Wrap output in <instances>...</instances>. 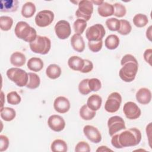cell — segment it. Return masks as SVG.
<instances>
[{"instance_id": "29", "label": "cell", "mask_w": 152, "mask_h": 152, "mask_svg": "<svg viewBox=\"0 0 152 152\" xmlns=\"http://www.w3.org/2000/svg\"><path fill=\"white\" fill-rule=\"evenodd\" d=\"M80 116L83 119L86 121L91 120L96 116V111L90 109L86 104L83 105L80 109Z\"/></svg>"}, {"instance_id": "24", "label": "cell", "mask_w": 152, "mask_h": 152, "mask_svg": "<svg viewBox=\"0 0 152 152\" xmlns=\"http://www.w3.org/2000/svg\"><path fill=\"white\" fill-rule=\"evenodd\" d=\"M61 68L56 64H50L46 69V75L50 79L55 80L60 77Z\"/></svg>"}, {"instance_id": "11", "label": "cell", "mask_w": 152, "mask_h": 152, "mask_svg": "<svg viewBox=\"0 0 152 152\" xmlns=\"http://www.w3.org/2000/svg\"><path fill=\"white\" fill-rule=\"evenodd\" d=\"M55 31L59 39H66L69 37L71 33L70 24L66 20H59L55 26Z\"/></svg>"}, {"instance_id": "2", "label": "cell", "mask_w": 152, "mask_h": 152, "mask_svg": "<svg viewBox=\"0 0 152 152\" xmlns=\"http://www.w3.org/2000/svg\"><path fill=\"white\" fill-rule=\"evenodd\" d=\"M121 64L122 67L119 72V77L125 82H132L135 79L138 69L137 59L131 54H126L122 57Z\"/></svg>"}, {"instance_id": "1", "label": "cell", "mask_w": 152, "mask_h": 152, "mask_svg": "<svg viewBox=\"0 0 152 152\" xmlns=\"http://www.w3.org/2000/svg\"><path fill=\"white\" fill-rule=\"evenodd\" d=\"M141 137V131L137 128H132L112 135L111 144L116 148L133 147L140 142Z\"/></svg>"}, {"instance_id": "4", "label": "cell", "mask_w": 152, "mask_h": 152, "mask_svg": "<svg viewBox=\"0 0 152 152\" xmlns=\"http://www.w3.org/2000/svg\"><path fill=\"white\" fill-rule=\"evenodd\" d=\"M32 52L41 55L47 54L51 48V41L46 36H37L36 39L29 43Z\"/></svg>"}, {"instance_id": "39", "label": "cell", "mask_w": 152, "mask_h": 152, "mask_svg": "<svg viewBox=\"0 0 152 152\" xmlns=\"http://www.w3.org/2000/svg\"><path fill=\"white\" fill-rule=\"evenodd\" d=\"M88 84L91 91H97L102 87L101 81L96 78H93L88 80Z\"/></svg>"}, {"instance_id": "34", "label": "cell", "mask_w": 152, "mask_h": 152, "mask_svg": "<svg viewBox=\"0 0 152 152\" xmlns=\"http://www.w3.org/2000/svg\"><path fill=\"white\" fill-rule=\"evenodd\" d=\"M120 23V27L118 30V33L124 36L129 34L132 30V26L130 23L126 20H121Z\"/></svg>"}, {"instance_id": "38", "label": "cell", "mask_w": 152, "mask_h": 152, "mask_svg": "<svg viewBox=\"0 0 152 152\" xmlns=\"http://www.w3.org/2000/svg\"><path fill=\"white\" fill-rule=\"evenodd\" d=\"M88 78L84 79L81 80L78 84V91L83 95H87L91 92L88 84Z\"/></svg>"}, {"instance_id": "35", "label": "cell", "mask_w": 152, "mask_h": 152, "mask_svg": "<svg viewBox=\"0 0 152 152\" xmlns=\"http://www.w3.org/2000/svg\"><path fill=\"white\" fill-rule=\"evenodd\" d=\"M7 102L10 104L17 105L21 102V98L20 96L15 91H12L8 93L7 95Z\"/></svg>"}, {"instance_id": "19", "label": "cell", "mask_w": 152, "mask_h": 152, "mask_svg": "<svg viewBox=\"0 0 152 152\" xmlns=\"http://www.w3.org/2000/svg\"><path fill=\"white\" fill-rule=\"evenodd\" d=\"M102 103V97L96 94H92L90 96L87 101V106L94 111H97L100 109Z\"/></svg>"}, {"instance_id": "44", "label": "cell", "mask_w": 152, "mask_h": 152, "mask_svg": "<svg viewBox=\"0 0 152 152\" xmlns=\"http://www.w3.org/2000/svg\"><path fill=\"white\" fill-rule=\"evenodd\" d=\"M152 53V50L151 49H147L145 50L144 52V60L150 64V65H151V56Z\"/></svg>"}, {"instance_id": "28", "label": "cell", "mask_w": 152, "mask_h": 152, "mask_svg": "<svg viewBox=\"0 0 152 152\" xmlns=\"http://www.w3.org/2000/svg\"><path fill=\"white\" fill-rule=\"evenodd\" d=\"M104 45L106 48L108 49H115L119 45V39L116 34H110L106 38Z\"/></svg>"}, {"instance_id": "32", "label": "cell", "mask_w": 152, "mask_h": 152, "mask_svg": "<svg viewBox=\"0 0 152 152\" xmlns=\"http://www.w3.org/2000/svg\"><path fill=\"white\" fill-rule=\"evenodd\" d=\"M87 26V21L82 20V19H77L74 24H73V28L75 34H81L83 33L84 31L86 28Z\"/></svg>"}, {"instance_id": "18", "label": "cell", "mask_w": 152, "mask_h": 152, "mask_svg": "<svg viewBox=\"0 0 152 152\" xmlns=\"http://www.w3.org/2000/svg\"><path fill=\"white\" fill-rule=\"evenodd\" d=\"M17 0H2L1 1V12H11L17 11L18 5Z\"/></svg>"}, {"instance_id": "45", "label": "cell", "mask_w": 152, "mask_h": 152, "mask_svg": "<svg viewBox=\"0 0 152 152\" xmlns=\"http://www.w3.org/2000/svg\"><path fill=\"white\" fill-rule=\"evenodd\" d=\"M113 151L112 150H111L110 148H108L107 146H104V145L100 146L96 150L97 152H100V151H102V152H104V151Z\"/></svg>"}, {"instance_id": "46", "label": "cell", "mask_w": 152, "mask_h": 152, "mask_svg": "<svg viewBox=\"0 0 152 152\" xmlns=\"http://www.w3.org/2000/svg\"><path fill=\"white\" fill-rule=\"evenodd\" d=\"M151 28L152 26H150L146 30V37L150 41H151Z\"/></svg>"}, {"instance_id": "20", "label": "cell", "mask_w": 152, "mask_h": 152, "mask_svg": "<svg viewBox=\"0 0 152 152\" xmlns=\"http://www.w3.org/2000/svg\"><path fill=\"white\" fill-rule=\"evenodd\" d=\"M97 11L100 16L103 17H107L113 15L114 8L113 5L103 1V3L99 5Z\"/></svg>"}, {"instance_id": "10", "label": "cell", "mask_w": 152, "mask_h": 152, "mask_svg": "<svg viewBox=\"0 0 152 152\" xmlns=\"http://www.w3.org/2000/svg\"><path fill=\"white\" fill-rule=\"evenodd\" d=\"M107 126L109 128V135L111 137L118 132L126 129L124 120L122 118L119 116L110 117L107 121Z\"/></svg>"}, {"instance_id": "23", "label": "cell", "mask_w": 152, "mask_h": 152, "mask_svg": "<svg viewBox=\"0 0 152 152\" xmlns=\"http://www.w3.org/2000/svg\"><path fill=\"white\" fill-rule=\"evenodd\" d=\"M26 62V58L25 55L20 52H15L10 56V62L14 66H22Z\"/></svg>"}, {"instance_id": "8", "label": "cell", "mask_w": 152, "mask_h": 152, "mask_svg": "<svg viewBox=\"0 0 152 152\" xmlns=\"http://www.w3.org/2000/svg\"><path fill=\"white\" fill-rule=\"evenodd\" d=\"M122 103L121 95L118 92H113L109 94L104 104V109L109 113H115L120 108Z\"/></svg>"}, {"instance_id": "31", "label": "cell", "mask_w": 152, "mask_h": 152, "mask_svg": "<svg viewBox=\"0 0 152 152\" xmlns=\"http://www.w3.org/2000/svg\"><path fill=\"white\" fill-rule=\"evenodd\" d=\"M148 22V17L143 14H137L133 18L134 24L139 28L145 27Z\"/></svg>"}, {"instance_id": "30", "label": "cell", "mask_w": 152, "mask_h": 152, "mask_svg": "<svg viewBox=\"0 0 152 152\" xmlns=\"http://www.w3.org/2000/svg\"><path fill=\"white\" fill-rule=\"evenodd\" d=\"M28 80L26 87L30 89H35L37 88L40 84V77L35 73L28 72Z\"/></svg>"}, {"instance_id": "42", "label": "cell", "mask_w": 152, "mask_h": 152, "mask_svg": "<svg viewBox=\"0 0 152 152\" xmlns=\"http://www.w3.org/2000/svg\"><path fill=\"white\" fill-rule=\"evenodd\" d=\"M9 139L8 138L4 135H0V151L2 152L7 150L9 146Z\"/></svg>"}, {"instance_id": "43", "label": "cell", "mask_w": 152, "mask_h": 152, "mask_svg": "<svg viewBox=\"0 0 152 152\" xmlns=\"http://www.w3.org/2000/svg\"><path fill=\"white\" fill-rule=\"evenodd\" d=\"M84 64L81 70L80 71L82 73H88L93 69V64L92 62L88 59H84Z\"/></svg>"}, {"instance_id": "12", "label": "cell", "mask_w": 152, "mask_h": 152, "mask_svg": "<svg viewBox=\"0 0 152 152\" xmlns=\"http://www.w3.org/2000/svg\"><path fill=\"white\" fill-rule=\"evenodd\" d=\"M123 112L126 118L131 120L138 118L141 113L140 108L133 102H128L125 103L124 105Z\"/></svg>"}, {"instance_id": "13", "label": "cell", "mask_w": 152, "mask_h": 152, "mask_svg": "<svg viewBox=\"0 0 152 152\" xmlns=\"http://www.w3.org/2000/svg\"><path fill=\"white\" fill-rule=\"evenodd\" d=\"M83 132L88 140L94 143H99L102 140V135L99 129L92 125H87L84 126Z\"/></svg>"}, {"instance_id": "15", "label": "cell", "mask_w": 152, "mask_h": 152, "mask_svg": "<svg viewBox=\"0 0 152 152\" xmlns=\"http://www.w3.org/2000/svg\"><path fill=\"white\" fill-rule=\"evenodd\" d=\"M70 102L69 100L64 96L57 97L53 102V107L55 111L60 113H65L70 109Z\"/></svg>"}, {"instance_id": "16", "label": "cell", "mask_w": 152, "mask_h": 152, "mask_svg": "<svg viewBox=\"0 0 152 152\" xmlns=\"http://www.w3.org/2000/svg\"><path fill=\"white\" fill-rule=\"evenodd\" d=\"M135 97L139 103L147 104L151 102V92L148 88L142 87L137 91Z\"/></svg>"}, {"instance_id": "6", "label": "cell", "mask_w": 152, "mask_h": 152, "mask_svg": "<svg viewBox=\"0 0 152 152\" xmlns=\"http://www.w3.org/2000/svg\"><path fill=\"white\" fill-rule=\"evenodd\" d=\"M93 12V4L91 1L82 0L78 2V8L75 12V15L78 19L88 21Z\"/></svg>"}, {"instance_id": "41", "label": "cell", "mask_w": 152, "mask_h": 152, "mask_svg": "<svg viewBox=\"0 0 152 152\" xmlns=\"http://www.w3.org/2000/svg\"><path fill=\"white\" fill-rule=\"evenodd\" d=\"M91 151L89 144L85 141H80L75 145V152H90Z\"/></svg>"}, {"instance_id": "26", "label": "cell", "mask_w": 152, "mask_h": 152, "mask_svg": "<svg viewBox=\"0 0 152 152\" xmlns=\"http://www.w3.org/2000/svg\"><path fill=\"white\" fill-rule=\"evenodd\" d=\"M50 148L53 152H66L68 150V145L65 141L56 139L52 142Z\"/></svg>"}, {"instance_id": "3", "label": "cell", "mask_w": 152, "mask_h": 152, "mask_svg": "<svg viewBox=\"0 0 152 152\" xmlns=\"http://www.w3.org/2000/svg\"><path fill=\"white\" fill-rule=\"evenodd\" d=\"M14 33L18 38L29 43L33 42L37 36L36 30L27 22L23 21L17 23L14 28Z\"/></svg>"}, {"instance_id": "5", "label": "cell", "mask_w": 152, "mask_h": 152, "mask_svg": "<svg viewBox=\"0 0 152 152\" xmlns=\"http://www.w3.org/2000/svg\"><path fill=\"white\" fill-rule=\"evenodd\" d=\"M7 77L17 86H26L28 80V73L19 68H11L7 71Z\"/></svg>"}, {"instance_id": "37", "label": "cell", "mask_w": 152, "mask_h": 152, "mask_svg": "<svg viewBox=\"0 0 152 152\" xmlns=\"http://www.w3.org/2000/svg\"><path fill=\"white\" fill-rule=\"evenodd\" d=\"M114 8L113 15L117 17H122L125 16L126 12L125 7L121 3L116 2L113 5Z\"/></svg>"}, {"instance_id": "40", "label": "cell", "mask_w": 152, "mask_h": 152, "mask_svg": "<svg viewBox=\"0 0 152 152\" xmlns=\"http://www.w3.org/2000/svg\"><path fill=\"white\" fill-rule=\"evenodd\" d=\"M103 46V41H97V42H88V46L89 49L93 52H98L100 51Z\"/></svg>"}, {"instance_id": "9", "label": "cell", "mask_w": 152, "mask_h": 152, "mask_svg": "<svg viewBox=\"0 0 152 152\" xmlns=\"http://www.w3.org/2000/svg\"><path fill=\"white\" fill-rule=\"evenodd\" d=\"M54 20V13L48 10L39 11L35 17L36 25L40 27H45L49 26Z\"/></svg>"}, {"instance_id": "25", "label": "cell", "mask_w": 152, "mask_h": 152, "mask_svg": "<svg viewBox=\"0 0 152 152\" xmlns=\"http://www.w3.org/2000/svg\"><path fill=\"white\" fill-rule=\"evenodd\" d=\"M16 116L15 110L8 107H3L1 108V117L5 121H11Z\"/></svg>"}, {"instance_id": "47", "label": "cell", "mask_w": 152, "mask_h": 152, "mask_svg": "<svg viewBox=\"0 0 152 152\" xmlns=\"http://www.w3.org/2000/svg\"><path fill=\"white\" fill-rule=\"evenodd\" d=\"M1 101H2V102H1V108H2V107H3L4 103V93H3L2 91H1Z\"/></svg>"}, {"instance_id": "14", "label": "cell", "mask_w": 152, "mask_h": 152, "mask_svg": "<svg viewBox=\"0 0 152 152\" xmlns=\"http://www.w3.org/2000/svg\"><path fill=\"white\" fill-rule=\"evenodd\" d=\"M49 127L55 132L62 131L65 126V121L64 118L58 115H53L49 116L48 120Z\"/></svg>"}, {"instance_id": "17", "label": "cell", "mask_w": 152, "mask_h": 152, "mask_svg": "<svg viewBox=\"0 0 152 152\" xmlns=\"http://www.w3.org/2000/svg\"><path fill=\"white\" fill-rule=\"evenodd\" d=\"M71 44L72 48L78 52H82L85 49V43L81 34H73L71 38Z\"/></svg>"}, {"instance_id": "36", "label": "cell", "mask_w": 152, "mask_h": 152, "mask_svg": "<svg viewBox=\"0 0 152 152\" xmlns=\"http://www.w3.org/2000/svg\"><path fill=\"white\" fill-rule=\"evenodd\" d=\"M120 20L116 18H109L106 21L107 27L111 31H118L120 27Z\"/></svg>"}, {"instance_id": "33", "label": "cell", "mask_w": 152, "mask_h": 152, "mask_svg": "<svg viewBox=\"0 0 152 152\" xmlns=\"http://www.w3.org/2000/svg\"><path fill=\"white\" fill-rule=\"evenodd\" d=\"M13 24V20L11 17L8 16L0 17V27L3 31H8L12 27Z\"/></svg>"}, {"instance_id": "48", "label": "cell", "mask_w": 152, "mask_h": 152, "mask_svg": "<svg viewBox=\"0 0 152 152\" xmlns=\"http://www.w3.org/2000/svg\"><path fill=\"white\" fill-rule=\"evenodd\" d=\"M91 2L93 4H95L96 5H100L103 2V1H91Z\"/></svg>"}, {"instance_id": "7", "label": "cell", "mask_w": 152, "mask_h": 152, "mask_svg": "<svg viewBox=\"0 0 152 152\" xmlns=\"http://www.w3.org/2000/svg\"><path fill=\"white\" fill-rule=\"evenodd\" d=\"M105 34V29L101 24H94L88 27L86 31V38L90 42L102 40Z\"/></svg>"}, {"instance_id": "22", "label": "cell", "mask_w": 152, "mask_h": 152, "mask_svg": "<svg viewBox=\"0 0 152 152\" xmlns=\"http://www.w3.org/2000/svg\"><path fill=\"white\" fill-rule=\"evenodd\" d=\"M43 65L44 64L43 61L40 58L37 57L31 58L28 59L27 63V68L30 71L34 72H39L42 70L43 68Z\"/></svg>"}, {"instance_id": "27", "label": "cell", "mask_w": 152, "mask_h": 152, "mask_svg": "<svg viewBox=\"0 0 152 152\" xmlns=\"http://www.w3.org/2000/svg\"><path fill=\"white\" fill-rule=\"evenodd\" d=\"M36 10V6L33 2H27L22 7L21 14L25 18H30L34 14Z\"/></svg>"}, {"instance_id": "21", "label": "cell", "mask_w": 152, "mask_h": 152, "mask_svg": "<svg viewBox=\"0 0 152 152\" xmlns=\"http://www.w3.org/2000/svg\"><path fill=\"white\" fill-rule=\"evenodd\" d=\"M84 59L78 56H72L68 61L69 67L74 71H80L84 66Z\"/></svg>"}]
</instances>
